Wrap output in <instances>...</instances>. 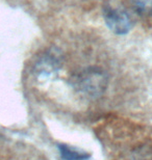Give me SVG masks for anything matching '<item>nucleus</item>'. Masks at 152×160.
<instances>
[{"instance_id": "obj_4", "label": "nucleus", "mask_w": 152, "mask_h": 160, "mask_svg": "<svg viewBox=\"0 0 152 160\" xmlns=\"http://www.w3.org/2000/svg\"><path fill=\"white\" fill-rule=\"evenodd\" d=\"M134 9L140 15L152 16V0H130Z\"/></svg>"}, {"instance_id": "obj_3", "label": "nucleus", "mask_w": 152, "mask_h": 160, "mask_svg": "<svg viewBox=\"0 0 152 160\" xmlns=\"http://www.w3.org/2000/svg\"><path fill=\"white\" fill-rule=\"evenodd\" d=\"M59 150L61 160H86L88 158V154L77 151L66 145H60Z\"/></svg>"}, {"instance_id": "obj_1", "label": "nucleus", "mask_w": 152, "mask_h": 160, "mask_svg": "<svg viewBox=\"0 0 152 160\" xmlns=\"http://www.w3.org/2000/svg\"><path fill=\"white\" fill-rule=\"evenodd\" d=\"M105 80L104 75L101 72L93 70V71H86L85 74H82L81 77L77 80V83H79L80 89L85 91L86 94L97 95L104 89Z\"/></svg>"}, {"instance_id": "obj_2", "label": "nucleus", "mask_w": 152, "mask_h": 160, "mask_svg": "<svg viewBox=\"0 0 152 160\" xmlns=\"http://www.w3.org/2000/svg\"><path fill=\"white\" fill-rule=\"evenodd\" d=\"M106 24L113 31L117 33H125L130 29L131 21L125 12L118 8H109L105 12Z\"/></svg>"}]
</instances>
